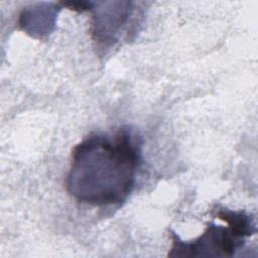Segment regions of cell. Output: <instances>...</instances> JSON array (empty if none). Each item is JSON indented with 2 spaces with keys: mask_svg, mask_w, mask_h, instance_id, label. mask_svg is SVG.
Listing matches in <instances>:
<instances>
[{
  "mask_svg": "<svg viewBox=\"0 0 258 258\" xmlns=\"http://www.w3.org/2000/svg\"><path fill=\"white\" fill-rule=\"evenodd\" d=\"M140 156L141 142L129 129L91 134L72 150L67 190L80 203L119 205L134 187Z\"/></svg>",
  "mask_w": 258,
  "mask_h": 258,
  "instance_id": "cell-1",
  "label": "cell"
},
{
  "mask_svg": "<svg viewBox=\"0 0 258 258\" xmlns=\"http://www.w3.org/2000/svg\"><path fill=\"white\" fill-rule=\"evenodd\" d=\"M217 217L227 224V227L210 223L204 233L190 242L181 241L171 233L172 247L170 257H226L232 256L236 249L244 244V239L255 232L253 219L243 212L227 209L217 211Z\"/></svg>",
  "mask_w": 258,
  "mask_h": 258,
  "instance_id": "cell-2",
  "label": "cell"
}]
</instances>
